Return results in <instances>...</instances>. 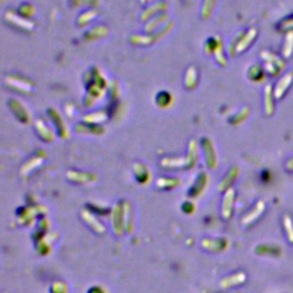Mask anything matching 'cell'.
<instances>
[{
  "mask_svg": "<svg viewBox=\"0 0 293 293\" xmlns=\"http://www.w3.org/2000/svg\"><path fill=\"white\" fill-rule=\"evenodd\" d=\"M264 211V203L263 201H260L257 205H255L253 210H252L250 213H249L248 216L244 218V219H243V223H245V224L251 223L252 221L257 220L258 218L261 216V213H263Z\"/></svg>",
  "mask_w": 293,
  "mask_h": 293,
  "instance_id": "obj_1",
  "label": "cell"
},
{
  "mask_svg": "<svg viewBox=\"0 0 293 293\" xmlns=\"http://www.w3.org/2000/svg\"><path fill=\"white\" fill-rule=\"evenodd\" d=\"M283 224H284V229L286 233V236H288V241L293 244V222L292 219L290 216H284V219H283Z\"/></svg>",
  "mask_w": 293,
  "mask_h": 293,
  "instance_id": "obj_2",
  "label": "cell"
}]
</instances>
